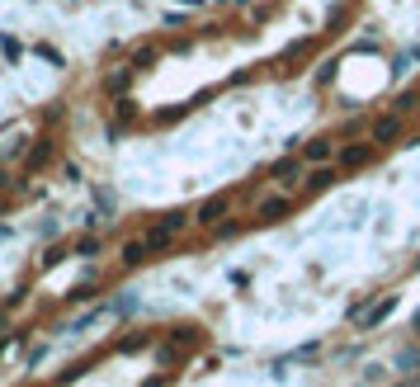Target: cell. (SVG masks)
<instances>
[{
    "label": "cell",
    "instance_id": "cell-1",
    "mask_svg": "<svg viewBox=\"0 0 420 387\" xmlns=\"http://www.w3.org/2000/svg\"><path fill=\"white\" fill-rule=\"evenodd\" d=\"M189 222H194L189 213H165V217H161L156 227H152V232L142 236V241H147V251H165V246H170V241H175V236H180L184 227H189Z\"/></svg>",
    "mask_w": 420,
    "mask_h": 387
},
{
    "label": "cell",
    "instance_id": "cell-2",
    "mask_svg": "<svg viewBox=\"0 0 420 387\" xmlns=\"http://www.w3.org/2000/svg\"><path fill=\"white\" fill-rule=\"evenodd\" d=\"M302 161H307V165H331V161H336V142H331V137H312V142L302 147Z\"/></svg>",
    "mask_w": 420,
    "mask_h": 387
},
{
    "label": "cell",
    "instance_id": "cell-3",
    "mask_svg": "<svg viewBox=\"0 0 420 387\" xmlns=\"http://www.w3.org/2000/svg\"><path fill=\"white\" fill-rule=\"evenodd\" d=\"M401 128H406V123H401V114L392 109V114L373 118V128H368V132H373V142H396V137H401Z\"/></svg>",
    "mask_w": 420,
    "mask_h": 387
},
{
    "label": "cell",
    "instance_id": "cell-4",
    "mask_svg": "<svg viewBox=\"0 0 420 387\" xmlns=\"http://www.w3.org/2000/svg\"><path fill=\"white\" fill-rule=\"evenodd\" d=\"M373 152H378V142H354V147H345L340 152V170H359V165H368Z\"/></svg>",
    "mask_w": 420,
    "mask_h": 387
},
{
    "label": "cell",
    "instance_id": "cell-5",
    "mask_svg": "<svg viewBox=\"0 0 420 387\" xmlns=\"http://www.w3.org/2000/svg\"><path fill=\"white\" fill-rule=\"evenodd\" d=\"M227 208H232V199H227V194H217V199H208V204H203L199 213H194V222H203V227H217Z\"/></svg>",
    "mask_w": 420,
    "mask_h": 387
},
{
    "label": "cell",
    "instance_id": "cell-6",
    "mask_svg": "<svg viewBox=\"0 0 420 387\" xmlns=\"http://www.w3.org/2000/svg\"><path fill=\"white\" fill-rule=\"evenodd\" d=\"M392 307H396V298H392V293H387L383 303H373V307L354 312V321H359V326H378V321H387V316H392Z\"/></svg>",
    "mask_w": 420,
    "mask_h": 387
},
{
    "label": "cell",
    "instance_id": "cell-7",
    "mask_svg": "<svg viewBox=\"0 0 420 387\" xmlns=\"http://www.w3.org/2000/svg\"><path fill=\"white\" fill-rule=\"evenodd\" d=\"M302 165H307L302 156H298V161H279V165L269 170V180H279V184H298V175H302Z\"/></svg>",
    "mask_w": 420,
    "mask_h": 387
},
{
    "label": "cell",
    "instance_id": "cell-8",
    "mask_svg": "<svg viewBox=\"0 0 420 387\" xmlns=\"http://www.w3.org/2000/svg\"><path fill=\"white\" fill-rule=\"evenodd\" d=\"M289 199H279V194H274V199H264L260 208H255V217H260V222H279V217H284V213H289Z\"/></svg>",
    "mask_w": 420,
    "mask_h": 387
},
{
    "label": "cell",
    "instance_id": "cell-9",
    "mask_svg": "<svg viewBox=\"0 0 420 387\" xmlns=\"http://www.w3.org/2000/svg\"><path fill=\"white\" fill-rule=\"evenodd\" d=\"M147 255H152V251H147V241H128V246H123V264H142Z\"/></svg>",
    "mask_w": 420,
    "mask_h": 387
},
{
    "label": "cell",
    "instance_id": "cell-10",
    "mask_svg": "<svg viewBox=\"0 0 420 387\" xmlns=\"http://www.w3.org/2000/svg\"><path fill=\"white\" fill-rule=\"evenodd\" d=\"M48 156H53V142H38V152L24 161V170H38V165H48Z\"/></svg>",
    "mask_w": 420,
    "mask_h": 387
},
{
    "label": "cell",
    "instance_id": "cell-11",
    "mask_svg": "<svg viewBox=\"0 0 420 387\" xmlns=\"http://www.w3.org/2000/svg\"><path fill=\"white\" fill-rule=\"evenodd\" d=\"M331 180H336V165H316L312 170V189H326Z\"/></svg>",
    "mask_w": 420,
    "mask_h": 387
},
{
    "label": "cell",
    "instance_id": "cell-12",
    "mask_svg": "<svg viewBox=\"0 0 420 387\" xmlns=\"http://www.w3.org/2000/svg\"><path fill=\"white\" fill-rule=\"evenodd\" d=\"M396 363H401L406 373H420V350H401V354H396Z\"/></svg>",
    "mask_w": 420,
    "mask_h": 387
},
{
    "label": "cell",
    "instance_id": "cell-13",
    "mask_svg": "<svg viewBox=\"0 0 420 387\" xmlns=\"http://www.w3.org/2000/svg\"><path fill=\"white\" fill-rule=\"evenodd\" d=\"M5 189H10V175H5V170H0V194H5Z\"/></svg>",
    "mask_w": 420,
    "mask_h": 387
},
{
    "label": "cell",
    "instance_id": "cell-14",
    "mask_svg": "<svg viewBox=\"0 0 420 387\" xmlns=\"http://www.w3.org/2000/svg\"><path fill=\"white\" fill-rule=\"evenodd\" d=\"M416 331H420V312H416Z\"/></svg>",
    "mask_w": 420,
    "mask_h": 387
}]
</instances>
